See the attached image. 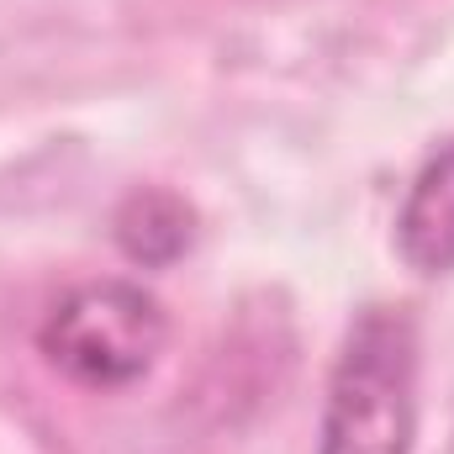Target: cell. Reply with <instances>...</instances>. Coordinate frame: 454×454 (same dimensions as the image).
<instances>
[{
  "label": "cell",
  "mask_w": 454,
  "mask_h": 454,
  "mask_svg": "<svg viewBox=\"0 0 454 454\" xmlns=\"http://www.w3.org/2000/svg\"><path fill=\"white\" fill-rule=\"evenodd\" d=\"M164 343H169L164 301L127 275L85 280L64 291L37 328V354L85 391L137 386L159 364Z\"/></svg>",
  "instance_id": "2"
},
{
  "label": "cell",
  "mask_w": 454,
  "mask_h": 454,
  "mask_svg": "<svg viewBox=\"0 0 454 454\" xmlns=\"http://www.w3.org/2000/svg\"><path fill=\"white\" fill-rule=\"evenodd\" d=\"M391 243L412 275L423 280L454 275V137H444L407 180Z\"/></svg>",
  "instance_id": "3"
},
{
  "label": "cell",
  "mask_w": 454,
  "mask_h": 454,
  "mask_svg": "<svg viewBox=\"0 0 454 454\" xmlns=\"http://www.w3.org/2000/svg\"><path fill=\"white\" fill-rule=\"evenodd\" d=\"M418 317L391 301L354 312L339 343L317 454H412L418 439Z\"/></svg>",
  "instance_id": "1"
},
{
  "label": "cell",
  "mask_w": 454,
  "mask_h": 454,
  "mask_svg": "<svg viewBox=\"0 0 454 454\" xmlns=\"http://www.w3.org/2000/svg\"><path fill=\"white\" fill-rule=\"evenodd\" d=\"M112 238L127 264L137 270H169L196 243V207L164 185H137L112 212Z\"/></svg>",
  "instance_id": "4"
}]
</instances>
